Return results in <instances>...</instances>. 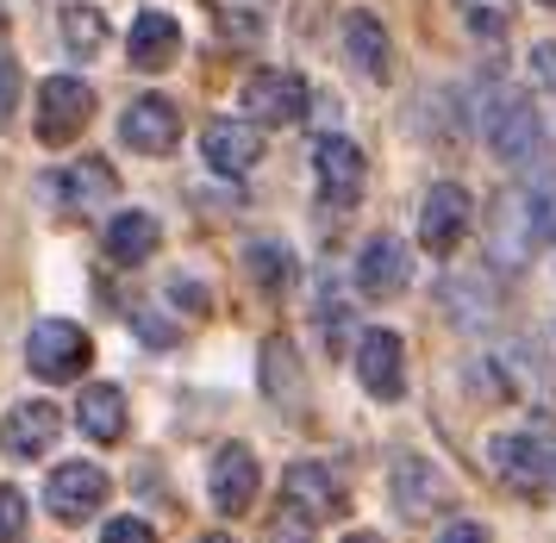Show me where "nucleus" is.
I'll list each match as a JSON object with an SVG mask.
<instances>
[{"label": "nucleus", "instance_id": "obj_1", "mask_svg": "<svg viewBox=\"0 0 556 543\" xmlns=\"http://www.w3.org/2000/svg\"><path fill=\"white\" fill-rule=\"evenodd\" d=\"M488 244H494V263L501 269H526L531 250L556 238V194L551 188H506L494 200V219H488Z\"/></svg>", "mask_w": 556, "mask_h": 543}, {"label": "nucleus", "instance_id": "obj_2", "mask_svg": "<svg viewBox=\"0 0 556 543\" xmlns=\"http://www.w3.org/2000/svg\"><path fill=\"white\" fill-rule=\"evenodd\" d=\"M88 363H94V344H88V331H81L76 319H38L26 338V369L38 375V381H76V375H88Z\"/></svg>", "mask_w": 556, "mask_h": 543}, {"label": "nucleus", "instance_id": "obj_3", "mask_svg": "<svg viewBox=\"0 0 556 543\" xmlns=\"http://www.w3.org/2000/svg\"><path fill=\"white\" fill-rule=\"evenodd\" d=\"M94 119V88L81 75H45L38 81V144L63 150L70 138H81Z\"/></svg>", "mask_w": 556, "mask_h": 543}, {"label": "nucleus", "instance_id": "obj_4", "mask_svg": "<svg viewBox=\"0 0 556 543\" xmlns=\"http://www.w3.org/2000/svg\"><path fill=\"white\" fill-rule=\"evenodd\" d=\"M488 150L501 156L506 169H531L538 156H544V119H538V106L519 94H501L488 106Z\"/></svg>", "mask_w": 556, "mask_h": 543}, {"label": "nucleus", "instance_id": "obj_5", "mask_svg": "<svg viewBox=\"0 0 556 543\" xmlns=\"http://www.w3.org/2000/svg\"><path fill=\"white\" fill-rule=\"evenodd\" d=\"M488 456H494V475L506 488H519V494H538V488L556 481V450L544 431H501L488 444Z\"/></svg>", "mask_w": 556, "mask_h": 543}, {"label": "nucleus", "instance_id": "obj_6", "mask_svg": "<svg viewBox=\"0 0 556 543\" xmlns=\"http://www.w3.org/2000/svg\"><path fill=\"white\" fill-rule=\"evenodd\" d=\"M45 506H51L56 525L94 519V513L106 506V469L101 463H63V469H51V481H45Z\"/></svg>", "mask_w": 556, "mask_h": 543}, {"label": "nucleus", "instance_id": "obj_7", "mask_svg": "<svg viewBox=\"0 0 556 543\" xmlns=\"http://www.w3.org/2000/svg\"><path fill=\"white\" fill-rule=\"evenodd\" d=\"M244 106H251L256 125H294V119H306L313 88L294 70H251L244 75Z\"/></svg>", "mask_w": 556, "mask_h": 543}, {"label": "nucleus", "instance_id": "obj_8", "mask_svg": "<svg viewBox=\"0 0 556 543\" xmlns=\"http://www.w3.org/2000/svg\"><path fill=\"white\" fill-rule=\"evenodd\" d=\"M356 381H363L369 400H381V406H394V400L406 394V344H401V331H388V325L363 331V344H356Z\"/></svg>", "mask_w": 556, "mask_h": 543}, {"label": "nucleus", "instance_id": "obj_9", "mask_svg": "<svg viewBox=\"0 0 556 543\" xmlns=\"http://www.w3.org/2000/svg\"><path fill=\"white\" fill-rule=\"evenodd\" d=\"M181 138V106L169 94H138L119 113V144L138 150V156H163V150H176Z\"/></svg>", "mask_w": 556, "mask_h": 543}, {"label": "nucleus", "instance_id": "obj_10", "mask_svg": "<svg viewBox=\"0 0 556 543\" xmlns=\"http://www.w3.org/2000/svg\"><path fill=\"white\" fill-rule=\"evenodd\" d=\"M313 181H319V194L331 206H351L363 194V181H369V163H363V150L351 138L326 131V138H313Z\"/></svg>", "mask_w": 556, "mask_h": 543}, {"label": "nucleus", "instance_id": "obj_11", "mask_svg": "<svg viewBox=\"0 0 556 543\" xmlns=\"http://www.w3.org/2000/svg\"><path fill=\"white\" fill-rule=\"evenodd\" d=\"M463 238H469V188H456V181L426 188V200H419V244L431 256H451Z\"/></svg>", "mask_w": 556, "mask_h": 543}, {"label": "nucleus", "instance_id": "obj_12", "mask_svg": "<svg viewBox=\"0 0 556 543\" xmlns=\"http://www.w3.org/2000/svg\"><path fill=\"white\" fill-rule=\"evenodd\" d=\"M56 431H63V413H56L51 400H20V406L0 413V450L20 456V463L45 456L56 444Z\"/></svg>", "mask_w": 556, "mask_h": 543}, {"label": "nucleus", "instance_id": "obj_13", "mask_svg": "<svg viewBox=\"0 0 556 543\" xmlns=\"http://www.w3.org/2000/svg\"><path fill=\"white\" fill-rule=\"evenodd\" d=\"M51 194H56L63 213H94L106 200H119V175H113L106 156H76L70 169L51 175Z\"/></svg>", "mask_w": 556, "mask_h": 543}, {"label": "nucleus", "instance_id": "obj_14", "mask_svg": "<svg viewBox=\"0 0 556 543\" xmlns=\"http://www.w3.org/2000/svg\"><path fill=\"white\" fill-rule=\"evenodd\" d=\"M201 156L213 175H231L238 181V175H251L263 163V138H256L251 119H213L201 131Z\"/></svg>", "mask_w": 556, "mask_h": 543}, {"label": "nucleus", "instance_id": "obj_15", "mask_svg": "<svg viewBox=\"0 0 556 543\" xmlns=\"http://www.w3.org/2000/svg\"><path fill=\"white\" fill-rule=\"evenodd\" d=\"M406 275H413V250H406L401 238L376 231L369 244L356 250V288L369 300H394L406 288Z\"/></svg>", "mask_w": 556, "mask_h": 543}, {"label": "nucleus", "instance_id": "obj_16", "mask_svg": "<svg viewBox=\"0 0 556 543\" xmlns=\"http://www.w3.org/2000/svg\"><path fill=\"white\" fill-rule=\"evenodd\" d=\"M213 506L226 513V519H238V513H251L256 506V488H263V469H256V456L244 444H226L219 456H213Z\"/></svg>", "mask_w": 556, "mask_h": 543}, {"label": "nucleus", "instance_id": "obj_17", "mask_svg": "<svg viewBox=\"0 0 556 543\" xmlns=\"http://www.w3.org/2000/svg\"><path fill=\"white\" fill-rule=\"evenodd\" d=\"M281 494H288V513H301L313 525L344 513V488H338V475L326 463H294V469L281 475Z\"/></svg>", "mask_w": 556, "mask_h": 543}, {"label": "nucleus", "instance_id": "obj_18", "mask_svg": "<svg viewBox=\"0 0 556 543\" xmlns=\"http://www.w3.org/2000/svg\"><path fill=\"white\" fill-rule=\"evenodd\" d=\"M344 50H351V70H356V75H369V81H388V75H394V45H388V25H381L369 7L344 13Z\"/></svg>", "mask_w": 556, "mask_h": 543}, {"label": "nucleus", "instance_id": "obj_19", "mask_svg": "<svg viewBox=\"0 0 556 543\" xmlns=\"http://www.w3.org/2000/svg\"><path fill=\"white\" fill-rule=\"evenodd\" d=\"M444 500H451V488L431 463H419V456L394 463V513L401 519H431V513H444Z\"/></svg>", "mask_w": 556, "mask_h": 543}, {"label": "nucleus", "instance_id": "obj_20", "mask_svg": "<svg viewBox=\"0 0 556 543\" xmlns=\"http://www.w3.org/2000/svg\"><path fill=\"white\" fill-rule=\"evenodd\" d=\"M176 50H181V25L169 20V13H138L126 31V56H131V70H169L176 63Z\"/></svg>", "mask_w": 556, "mask_h": 543}, {"label": "nucleus", "instance_id": "obj_21", "mask_svg": "<svg viewBox=\"0 0 556 543\" xmlns=\"http://www.w3.org/2000/svg\"><path fill=\"white\" fill-rule=\"evenodd\" d=\"M76 425L94 444H119V431H126V394H119V381H88L76 400Z\"/></svg>", "mask_w": 556, "mask_h": 543}, {"label": "nucleus", "instance_id": "obj_22", "mask_svg": "<svg viewBox=\"0 0 556 543\" xmlns=\"http://www.w3.org/2000/svg\"><path fill=\"white\" fill-rule=\"evenodd\" d=\"M156 244H163V225L151 213H119V219L106 225V256L119 263V269H138V263H151Z\"/></svg>", "mask_w": 556, "mask_h": 543}, {"label": "nucleus", "instance_id": "obj_23", "mask_svg": "<svg viewBox=\"0 0 556 543\" xmlns=\"http://www.w3.org/2000/svg\"><path fill=\"white\" fill-rule=\"evenodd\" d=\"M244 269H251V281L269 300H281L288 288H294V256H288V244H281V238H256V244L244 250Z\"/></svg>", "mask_w": 556, "mask_h": 543}, {"label": "nucleus", "instance_id": "obj_24", "mask_svg": "<svg viewBox=\"0 0 556 543\" xmlns=\"http://www.w3.org/2000/svg\"><path fill=\"white\" fill-rule=\"evenodd\" d=\"M63 45H70V56H81V63H94L106 50V20L88 0H70V7H63Z\"/></svg>", "mask_w": 556, "mask_h": 543}, {"label": "nucleus", "instance_id": "obj_25", "mask_svg": "<svg viewBox=\"0 0 556 543\" xmlns=\"http://www.w3.org/2000/svg\"><path fill=\"white\" fill-rule=\"evenodd\" d=\"M456 13H463V25L476 31V38H506L513 31V13H519V0H456Z\"/></svg>", "mask_w": 556, "mask_h": 543}, {"label": "nucleus", "instance_id": "obj_26", "mask_svg": "<svg viewBox=\"0 0 556 543\" xmlns=\"http://www.w3.org/2000/svg\"><path fill=\"white\" fill-rule=\"evenodd\" d=\"M263 388L294 413L301 406V375H294V356H288V344H269L263 350Z\"/></svg>", "mask_w": 556, "mask_h": 543}, {"label": "nucleus", "instance_id": "obj_27", "mask_svg": "<svg viewBox=\"0 0 556 543\" xmlns=\"http://www.w3.org/2000/svg\"><path fill=\"white\" fill-rule=\"evenodd\" d=\"M26 519H31V506L20 488H0V543H20L26 538Z\"/></svg>", "mask_w": 556, "mask_h": 543}, {"label": "nucleus", "instance_id": "obj_28", "mask_svg": "<svg viewBox=\"0 0 556 543\" xmlns=\"http://www.w3.org/2000/svg\"><path fill=\"white\" fill-rule=\"evenodd\" d=\"M20 113V63L13 56H0V125Z\"/></svg>", "mask_w": 556, "mask_h": 543}, {"label": "nucleus", "instance_id": "obj_29", "mask_svg": "<svg viewBox=\"0 0 556 543\" xmlns=\"http://www.w3.org/2000/svg\"><path fill=\"white\" fill-rule=\"evenodd\" d=\"M101 543H156V531H151L144 519H113V525L101 531Z\"/></svg>", "mask_w": 556, "mask_h": 543}, {"label": "nucleus", "instance_id": "obj_30", "mask_svg": "<svg viewBox=\"0 0 556 543\" xmlns=\"http://www.w3.org/2000/svg\"><path fill=\"white\" fill-rule=\"evenodd\" d=\"M531 75H538V88H551V94H556V45L531 50Z\"/></svg>", "mask_w": 556, "mask_h": 543}, {"label": "nucleus", "instance_id": "obj_31", "mask_svg": "<svg viewBox=\"0 0 556 543\" xmlns=\"http://www.w3.org/2000/svg\"><path fill=\"white\" fill-rule=\"evenodd\" d=\"M438 543H494V538H488V525L456 519V525H444V538H438Z\"/></svg>", "mask_w": 556, "mask_h": 543}, {"label": "nucleus", "instance_id": "obj_32", "mask_svg": "<svg viewBox=\"0 0 556 543\" xmlns=\"http://www.w3.org/2000/svg\"><path fill=\"white\" fill-rule=\"evenodd\" d=\"M201 543H238V538H226V531H213V538H201Z\"/></svg>", "mask_w": 556, "mask_h": 543}, {"label": "nucleus", "instance_id": "obj_33", "mask_svg": "<svg viewBox=\"0 0 556 543\" xmlns=\"http://www.w3.org/2000/svg\"><path fill=\"white\" fill-rule=\"evenodd\" d=\"M344 543H381V538H369V531H363V538H344Z\"/></svg>", "mask_w": 556, "mask_h": 543}, {"label": "nucleus", "instance_id": "obj_34", "mask_svg": "<svg viewBox=\"0 0 556 543\" xmlns=\"http://www.w3.org/2000/svg\"><path fill=\"white\" fill-rule=\"evenodd\" d=\"M544 7H556V0H544Z\"/></svg>", "mask_w": 556, "mask_h": 543}]
</instances>
